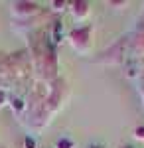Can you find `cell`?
I'll return each instance as SVG.
<instances>
[{
	"label": "cell",
	"mask_w": 144,
	"mask_h": 148,
	"mask_svg": "<svg viewBox=\"0 0 144 148\" xmlns=\"http://www.w3.org/2000/svg\"><path fill=\"white\" fill-rule=\"evenodd\" d=\"M26 146H28V148H34V140H32V138H26Z\"/></svg>",
	"instance_id": "1"
}]
</instances>
